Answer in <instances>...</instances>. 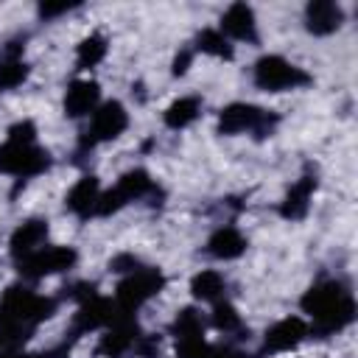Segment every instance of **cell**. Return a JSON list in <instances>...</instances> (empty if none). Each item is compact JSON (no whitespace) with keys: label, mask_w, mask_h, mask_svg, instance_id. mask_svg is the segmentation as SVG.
Masks as SVG:
<instances>
[{"label":"cell","mask_w":358,"mask_h":358,"mask_svg":"<svg viewBox=\"0 0 358 358\" xmlns=\"http://www.w3.org/2000/svg\"><path fill=\"white\" fill-rule=\"evenodd\" d=\"M302 308H305V313L313 316V324H316L319 333L341 330L355 316V305H352L350 291L341 282H336V280L313 285L302 296Z\"/></svg>","instance_id":"obj_1"},{"label":"cell","mask_w":358,"mask_h":358,"mask_svg":"<svg viewBox=\"0 0 358 358\" xmlns=\"http://www.w3.org/2000/svg\"><path fill=\"white\" fill-rule=\"evenodd\" d=\"M50 310H53V299H45V296H39V294H34L28 288H20V285L8 288L3 302H0V330H3V338L6 341L25 338V333L36 322L48 319Z\"/></svg>","instance_id":"obj_2"},{"label":"cell","mask_w":358,"mask_h":358,"mask_svg":"<svg viewBox=\"0 0 358 358\" xmlns=\"http://www.w3.org/2000/svg\"><path fill=\"white\" fill-rule=\"evenodd\" d=\"M255 81L263 90L280 92V90H291L299 84H308V73H302L299 67H294L291 62H285L282 56H263L255 64Z\"/></svg>","instance_id":"obj_3"},{"label":"cell","mask_w":358,"mask_h":358,"mask_svg":"<svg viewBox=\"0 0 358 358\" xmlns=\"http://www.w3.org/2000/svg\"><path fill=\"white\" fill-rule=\"evenodd\" d=\"M162 274L157 268H143V271H134L131 277H126L120 285H117V299H115V308L120 313H131L134 308H140L148 296H154L159 288H162Z\"/></svg>","instance_id":"obj_4"},{"label":"cell","mask_w":358,"mask_h":358,"mask_svg":"<svg viewBox=\"0 0 358 358\" xmlns=\"http://www.w3.org/2000/svg\"><path fill=\"white\" fill-rule=\"evenodd\" d=\"M274 120H277L274 115H268L252 103H229L218 117V131L221 134H238V131L252 129V131L263 134Z\"/></svg>","instance_id":"obj_5"},{"label":"cell","mask_w":358,"mask_h":358,"mask_svg":"<svg viewBox=\"0 0 358 358\" xmlns=\"http://www.w3.org/2000/svg\"><path fill=\"white\" fill-rule=\"evenodd\" d=\"M48 154L42 148L31 145H20V143H6L0 148V171L6 173H17V176H34L39 171L48 168Z\"/></svg>","instance_id":"obj_6"},{"label":"cell","mask_w":358,"mask_h":358,"mask_svg":"<svg viewBox=\"0 0 358 358\" xmlns=\"http://www.w3.org/2000/svg\"><path fill=\"white\" fill-rule=\"evenodd\" d=\"M76 263V252L70 246H48V249H36L34 255L20 260V271L25 277H45V274H56L64 271Z\"/></svg>","instance_id":"obj_7"},{"label":"cell","mask_w":358,"mask_h":358,"mask_svg":"<svg viewBox=\"0 0 358 358\" xmlns=\"http://www.w3.org/2000/svg\"><path fill=\"white\" fill-rule=\"evenodd\" d=\"M129 123V115L123 109L120 101H106L95 115H92V123H90V131L84 137V145H95V143H103V140H115Z\"/></svg>","instance_id":"obj_8"},{"label":"cell","mask_w":358,"mask_h":358,"mask_svg":"<svg viewBox=\"0 0 358 358\" xmlns=\"http://www.w3.org/2000/svg\"><path fill=\"white\" fill-rule=\"evenodd\" d=\"M305 336H308V324H305L299 316H288V319L277 322L274 327H268V333H266V350H268V352L291 350V347H296Z\"/></svg>","instance_id":"obj_9"},{"label":"cell","mask_w":358,"mask_h":358,"mask_svg":"<svg viewBox=\"0 0 358 358\" xmlns=\"http://www.w3.org/2000/svg\"><path fill=\"white\" fill-rule=\"evenodd\" d=\"M45 238H48V221L31 218V221H25L22 227L14 229V235H11V255H14L17 260L28 257V255H34L36 249H42Z\"/></svg>","instance_id":"obj_10"},{"label":"cell","mask_w":358,"mask_h":358,"mask_svg":"<svg viewBox=\"0 0 358 358\" xmlns=\"http://www.w3.org/2000/svg\"><path fill=\"white\" fill-rule=\"evenodd\" d=\"M341 8L333 3V0H313L305 11V20H308V31L310 34H333L338 25H341Z\"/></svg>","instance_id":"obj_11"},{"label":"cell","mask_w":358,"mask_h":358,"mask_svg":"<svg viewBox=\"0 0 358 358\" xmlns=\"http://www.w3.org/2000/svg\"><path fill=\"white\" fill-rule=\"evenodd\" d=\"M98 103V84L95 81H87V78H78L70 84L67 95H64V112L70 117H81L87 112H92Z\"/></svg>","instance_id":"obj_12"},{"label":"cell","mask_w":358,"mask_h":358,"mask_svg":"<svg viewBox=\"0 0 358 358\" xmlns=\"http://www.w3.org/2000/svg\"><path fill=\"white\" fill-rule=\"evenodd\" d=\"M221 28L235 39H255V11L246 3H232L221 17Z\"/></svg>","instance_id":"obj_13"},{"label":"cell","mask_w":358,"mask_h":358,"mask_svg":"<svg viewBox=\"0 0 358 358\" xmlns=\"http://www.w3.org/2000/svg\"><path fill=\"white\" fill-rule=\"evenodd\" d=\"M98 199H101V193H98V179L95 176H81L76 185H73V190L67 193V207L76 213V215H90L95 207H98Z\"/></svg>","instance_id":"obj_14"},{"label":"cell","mask_w":358,"mask_h":358,"mask_svg":"<svg viewBox=\"0 0 358 358\" xmlns=\"http://www.w3.org/2000/svg\"><path fill=\"white\" fill-rule=\"evenodd\" d=\"M313 190H316V179H313V176H302V179L288 190V196H285L280 213H282L285 218H302V215L308 213V204H310Z\"/></svg>","instance_id":"obj_15"},{"label":"cell","mask_w":358,"mask_h":358,"mask_svg":"<svg viewBox=\"0 0 358 358\" xmlns=\"http://www.w3.org/2000/svg\"><path fill=\"white\" fill-rule=\"evenodd\" d=\"M207 246H210V255H215L221 260H232L246 249V241L235 227H221V229L213 232Z\"/></svg>","instance_id":"obj_16"},{"label":"cell","mask_w":358,"mask_h":358,"mask_svg":"<svg viewBox=\"0 0 358 358\" xmlns=\"http://www.w3.org/2000/svg\"><path fill=\"white\" fill-rule=\"evenodd\" d=\"M199 109H201L199 98H193V95L179 98V101H173V103L165 109V123H168L171 129H185L187 123H193V120L199 117Z\"/></svg>","instance_id":"obj_17"},{"label":"cell","mask_w":358,"mask_h":358,"mask_svg":"<svg viewBox=\"0 0 358 358\" xmlns=\"http://www.w3.org/2000/svg\"><path fill=\"white\" fill-rule=\"evenodd\" d=\"M148 187H151L148 173L140 171V168H134V171H129V173L120 176V182H117V187H115V196L126 204V201H131V199H140Z\"/></svg>","instance_id":"obj_18"},{"label":"cell","mask_w":358,"mask_h":358,"mask_svg":"<svg viewBox=\"0 0 358 358\" xmlns=\"http://www.w3.org/2000/svg\"><path fill=\"white\" fill-rule=\"evenodd\" d=\"M76 56H78V67H84V70L95 67L106 56V39H103V34H90L87 39H81Z\"/></svg>","instance_id":"obj_19"},{"label":"cell","mask_w":358,"mask_h":358,"mask_svg":"<svg viewBox=\"0 0 358 358\" xmlns=\"http://www.w3.org/2000/svg\"><path fill=\"white\" fill-rule=\"evenodd\" d=\"M190 291L196 299H215L221 291H224V277L218 271H199L190 282Z\"/></svg>","instance_id":"obj_20"},{"label":"cell","mask_w":358,"mask_h":358,"mask_svg":"<svg viewBox=\"0 0 358 358\" xmlns=\"http://www.w3.org/2000/svg\"><path fill=\"white\" fill-rule=\"evenodd\" d=\"M28 78V67L20 59H6L0 64V90H14Z\"/></svg>","instance_id":"obj_21"},{"label":"cell","mask_w":358,"mask_h":358,"mask_svg":"<svg viewBox=\"0 0 358 358\" xmlns=\"http://www.w3.org/2000/svg\"><path fill=\"white\" fill-rule=\"evenodd\" d=\"M199 48L204 53H213V56H221V59H229L232 56V48L224 39V34L221 31H213V28H207V31L199 34Z\"/></svg>","instance_id":"obj_22"},{"label":"cell","mask_w":358,"mask_h":358,"mask_svg":"<svg viewBox=\"0 0 358 358\" xmlns=\"http://www.w3.org/2000/svg\"><path fill=\"white\" fill-rule=\"evenodd\" d=\"M176 352H179V358H210V347L204 344L201 333H196V336H179L176 338Z\"/></svg>","instance_id":"obj_23"},{"label":"cell","mask_w":358,"mask_h":358,"mask_svg":"<svg viewBox=\"0 0 358 358\" xmlns=\"http://www.w3.org/2000/svg\"><path fill=\"white\" fill-rule=\"evenodd\" d=\"M173 333H176V338H179V336H196V333H201V319H199V313L190 310V308H185V310L176 316V322H173Z\"/></svg>","instance_id":"obj_24"},{"label":"cell","mask_w":358,"mask_h":358,"mask_svg":"<svg viewBox=\"0 0 358 358\" xmlns=\"http://www.w3.org/2000/svg\"><path fill=\"white\" fill-rule=\"evenodd\" d=\"M238 322H241V316L235 313V308H232L229 302H218V305H215V310H213V324H215L218 330H232V327H238Z\"/></svg>","instance_id":"obj_25"},{"label":"cell","mask_w":358,"mask_h":358,"mask_svg":"<svg viewBox=\"0 0 358 358\" xmlns=\"http://www.w3.org/2000/svg\"><path fill=\"white\" fill-rule=\"evenodd\" d=\"M34 134H36V126L31 120H20L8 129V143H20V145H31L34 143Z\"/></svg>","instance_id":"obj_26"},{"label":"cell","mask_w":358,"mask_h":358,"mask_svg":"<svg viewBox=\"0 0 358 358\" xmlns=\"http://www.w3.org/2000/svg\"><path fill=\"white\" fill-rule=\"evenodd\" d=\"M187 64H190V53L185 50V53H179V56H176V62H173V73H176V76H182V73L187 70Z\"/></svg>","instance_id":"obj_27"}]
</instances>
